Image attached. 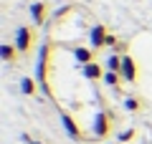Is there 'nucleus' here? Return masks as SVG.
Returning a JSON list of instances; mask_svg holds the SVG:
<instances>
[{
  "label": "nucleus",
  "mask_w": 152,
  "mask_h": 144,
  "mask_svg": "<svg viewBox=\"0 0 152 144\" xmlns=\"http://www.w3.org/2000/svg\"><path fill=\"white\" fill-rule=\"evenodd\" d=\"M46 61H48V48H41V61H38V79H46Z\"/></svg>",
  "instance_id": "9d476101"
},
{
  "label": "nucleus",
  "mask_w": 152,
  "mask_h": 144,
  "mask_svg": "<svg viewBox=\"0 0 152 144\" xmlns=\"http://www.w3.org/2000/svg\"><path fill=\"white\" fill-rule=\"evenodd\" d=\"M132 137H134V129H127V132H122V134H119V142H129Z\"/></svg>",
  "instance_id": "2eb2a0df"
},
{
  "label": "nucleus",
  "mask_w": 152,
  "mask_h": 144,
  "mask_svg": "<svg viewBox=\"0 0 152 144\" xmlns=\"http://www.w3.org/2000/svg\"><path fill=\"white\" fill-rule=\"evenodd\" d=\"M124 109L127 111H137V109H140V101H137L134 96H127L124 99Z\"/></svg>",
  "instance_id": "ddd939ff"
},
{
  "label": "nucleus",
  "mask_w": 152,
  "mask_h": 144,
  "mask_svg": "<svg viewBox=\"0 0 152 144\" xmlns=\"http://www.w3.org/2000/svg\"><path fill=\"white\" fill-rule=\"evenodd\" d=\"M119 76L122 73H117V71H107V73H104V84L107 86H117L119 84Z\"/></svg>",
  "instance_id": "f8f14e48"
},
{
  "label": "nucleus",
  "mask_w": 152,
  "mask_h": 144,
  "mask_svg": "<svg viewBox=\"0 0 152 144\" xmlns=\"http://www.w3.org/2000/svg\"><path fill=\"white\" fill-rule=\"evenodd\" d=\"M20 139H23V142H26V144H41V142H36V139H31V137H28V134H23Z\"/></svg>",
  "instance_id": "f3484780"
},
{
  "label": "nucleus",
  "mask_w": 152,
  "mask_h": 144,
  "mask_svg": "<svg viewBox=\"0 0 152 144\" xmlns=\"http://www.w3.org/2000/svg\"><path fill=\"white\" fill-rule=\"evenodd\" d=\"M74 58H76V63H81V66H86V63H91V51L89 48H74Z\"/></svg>",
  "instance_id": "0eeeda50"
},
{
  "label": "nucleus",
  "mask_w": 152,
  "mask_h": 144,
  "mask_svg": "<svg viewBox=\"0 0 152 144\" xmlns=\"http://www.w3.org/2000/svg\"><path fill=\"white\" fill-rule=\"evenodd\" d=\"M122 79L127 84H134L137 81V68H134V61L129 56H122Z\"/></svg>",
  "instance_id": "7ed1b4c3"
},
{
  "label": "nucleus",
  "mask_w": 152,
  "mask_h": 144,
  "mask_svg": "<svg viewBox=\"0 0 152 144\" xmlns=\"http://www.w3.org/2000/svg\"><path fill=\"white\" fill-rule=\"evenodd\" d=\"M61 124H64V129H66V134H69L74 142H79L81 139V132H79V127H76V121L69 116V114H61Z\"/></svg>",
  "instance_id": "39448f33"
},
{
  "label": "nucleus",
  "mask_w": 152,
  "mask_h": 144,
  "mask_svg": "<svg viewBox=\"0 0 152 144\" xmlns=\"http://www.w3.org/2000/svg\"><path fill=\"white\" fill-rule=\"evenodd\" d=\"M109 127H112V116H109L107 111H99L96 116H94V129H91V132H94V137H102L104 139L109 134Z\"/></svg>",
  "instance_id": "f257e3e1"
},
{
  "label": "nucleus",
  "mask_w": 152,
  "mask_h": 144,
  "mask_svg": "<svg viewBox=\"0 0 152 144\" xmlns=\"http://www.w3.org/2000/svg\"><path fill=\"white\" fill-rule=\"evenodd\" d=\"M81 73L86 76V79H104V76H102V68H99L96 63H86V66L81 68Z\"/></svg>",
  "instance_id": "6e6552de"
},
{
  "label": "nucleus",
  "mask_w": 152,
  "mask_h": 144,
  "mask_svg": "<svg viewBox=\"0 0 152 144\" xmlns=\"http://www.w3.org/2000/svg\"><path fill=\"white\" fill-rule=\"evenodd\" d=\"M31 18H33L36 25H41V23L46 20V5H43V3H33V5H31Z\"/></svg>",
  "instance_id": "423d86ee"
},
{
  "label": "nucleus",
  "mask_w": 152,
  "mask_h": 144,
  "mask_svg": "<svg viewBox=\"0 0 152 144\" xmlns=\"http://www.w3.org/2000/svg\"><path fill=\"white\" fill-rule=\"evenodd\" d=\"M31 41H33L31 28H18V33H15V48L20 51V53H26L28 48H31Z\"/></svg>",
  "instance_id": "f03ea898"
},
{
  "label": "nucleus",
  "mask_w": 152,
  "mask_h": 144,
  "mask_svg": "<svg viewBox=\"0 0 152 144\" xmlns=\"http://www.w3.org/2000/svg\"><path fill=\"white\" fill-rule=\"evenodd\" d=\"M20 91L31 96V94H33V81H31V79H20Z\"/></svg>",
  "instance_id": "4468645a"
},
{
  "label": "nucleus",
  "mask_w": 152,
  "mask_h": 144,
  "mask_svg": "<svg viewBox=\"0 0 152 144\" xmlns=\"http://www.w3.org/2000/svg\"><path fill=\"white\" fill-rule=\"evenodd\" d=\"M0 53H3V58H5V61H10V63L15 61V48L8 46V43H5V46H0Z\"/></svg>",
  "instance_id": "9b49d317"
},
{
  "label": "nucleus",
  "mask_w": 152,
  "mask_h": 144,
  "mask_svg": "<svg viewBox=\"0 0 152 144\" xmlns=\"http://www.w3.org/2000/svg\"><path fill=\"white\" fill-rule=\"evenodd\" d=\"M107 71H117V73H122V56L112 53L107 58Z\"/></svg>",
  "instance_id": "1a4fd4ad"
},
{
  "label": "nucleus",
  "mask_w": 152,
  "mask_h": 144,
  "mask_svg": "<svg viewBox=\"0 0 152 144\" xmlns=\"http://www.w3.org/2000/svg\"><path fill=\"white\" fill-rule=\"evenodd\" d=\"M107 46H119V41H117V36H107Z\"/></svg>",
  "instance_id": "dca6fc26"
},
{
  "label": "nucleus",
  "mask_w": 152,
  "mask_h": 144,
  "mask_svg": "<svg viewBox=\"0 0 152 144\" xmlns=\"http://www.w3.org/2000/svg\"><path fill=\"white\" fill-rule=\"evenodd\" d=\"M107 28L104 25H94L91 28V33H89V41H91V48H102V46H107Z\"/></svg>",
  "instance_id": "20e7f679"
}]
</instances>
